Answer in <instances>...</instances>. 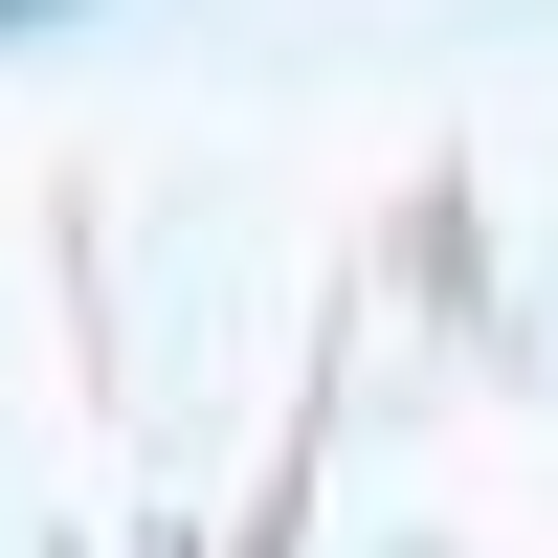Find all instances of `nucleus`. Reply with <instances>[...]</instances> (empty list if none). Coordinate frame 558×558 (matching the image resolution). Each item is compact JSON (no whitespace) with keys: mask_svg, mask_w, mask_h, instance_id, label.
Instances as JSON below:
<instances>
[{"mask_svg":"<svg viewBox=\"0 0 558 558\" xmlns=\"http://www.w3.org/2000/svg\"><path fill=\"white\" fill-rule=\"evenodd\" d=\"M23 23H68V0H0V45H23Z\"/></svg>","mask_w":558,"mask_h":558,"instance_id":"nucleus-1","label":"nucleus"}]
</instances>
